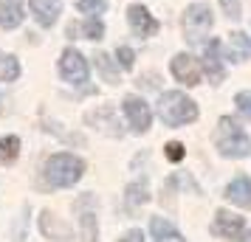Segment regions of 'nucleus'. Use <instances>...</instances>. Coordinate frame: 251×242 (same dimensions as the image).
Masks as SVG:
<instances>
[{
	"label": "nucleus",
	"instance_id": "nucleus-2",
	"mask_svg": "<svg viewBox=\"0 0 251 242\" xmlns=\"http://www.w3.org/2000/svg\"><path fill=\"white\" fill-rule=\"evenodd\" d=\"M215 147L223 158H246V155H251V138L231 115H223L217 121Z\"/></svg>",
	"mask_w": 251,
	"mask_h": 242
},
{
	"label": "nucleus",
	"instance_id": "nucleus-10",
	"mask_svg": "<svg viewBox=\"0 0 251 242\" xmlns=\"http://www.w3.org/2000/svg\"><path fill=\"white\" fill-rule=\"evenodd\" d=\"M172 76L178 82H183L186 88L201 85V68H198V62L189 54H178V57L172 59Z\"/></svg>",
	"mask_w": 251,
	"mask_h": 242
},
{
	"label": "nucleus",
	"instance_id": "nucleus-12",
	"mask_svg": "<svg viewBox=\"0 0 251 242\" xmlns=\"http://www.w3.org/2000/svg\"><path fill=\"white\" fill-rule=\"evenodd\" d=\"M23 3L25 0H0V28H17L23 23Z\"/></svg>",
	"mask_w": 251,
	"mask_h": 242
},
{
	"label": "nucleus",
	"instance_id": "nucleus-14",
	"mask_svg": "<svg viewBox=\"0 0 251 242\" xmlns=\"http://www.w3.org/2000/svg\"><path fill=\"white\" fill-rule=\"evenodd\" d=\"M150 231H152V240L155 242H186V237L172 225L170 220H164V217H152Z\"/></svg>",
	"mask_w": 251,
	"mask_h": 242
},
{
	"label": "nucleus",
	"instance_id": "nucleus-30",
	"mask_svg": "<svg viewBox=\"0 0 251 242\" xmlns=\"http://www.w3.org/2000/svg\"><path fill=\"white\" fill-rule=\"evenodd\" d=\"M243 242H251V234H249V237H246V240H243Z\"/></svg>",
	"mask_w": 251,
	"mask_h": 242
},
{
	"label": "nucleus",
	"instance_id": "nucleus-20",
	"mask_svg": "<svg viewBox=\"0 0 251 242\" xmlns=\"http://www.w3.org/2000/svg\"><path fill=\"white\" fill-rule=\"evenodd\" d=\"M17 76H20V62L12 54L0 51V82H14Z\"/></svg>",
	"mask_w": 251,
	"mask_h": 242
},
{
	"label": "nucleus",
	"instance_id": "nucleus-13",
	"mask_svg": "<svg viewBox=\"0 0 251 242\" xmlns=\"http://www.w3.org/2000/svg\"><path fill=\"white\" fill-rule=\"evenodd\" d=\"M226 200L240 208H251V177H237L226 186Z\"/></svg>",
	"mask_w": 251,
	"mask_h": 242
},
{
	"label": "nucleus",
	"instance_id": "nucleus-9",
	"mask_svg": "<svg viewBox=\"0 0 251 242\" xmlns=\"http://www.w3.org/2000/svg\"><path fill=\"white\" fill-rule=\"evenodd\" d=\"M127 20H130V28H133L136 37H152L158 31V20L144 6H130L127 9Z\"/></svg>",
	"mask_w": 251,
	"mask_h": 242
},
{
	"label": "nucleus",
	"instance_id": "nucleus-16",
	"mask_svg": "<svg viewBox=\"0 0 251 242\" xmlns=\"http://www.w3.org/2000/svg\"><path fill=\"white\" fill-rule=\"evenodd\" d=\"M40 228H43V234L51 237V240H68V237H71L68 225H62L59 217H57V214H51L48 208L43 211V217H40Z\"/></svg>",
	"mask_w": 251,
	"mask_h": 242
},
{
	"label": "nucleus",
	"instance_id": "nucleus-6",
	"mask_svg": "<svg viewBox=\"0 0 251 242\" xmlns=\"http://www.w3.org/2000/svg\"><path fill=\"white\" fill-rule=\"evenodd\" d=\"M212 231H215L217 237H223V240H243V234H246V220L237 217V214H231L226 208H220L215 214V222H212Z\"/></svg>",
	"mask_w": 251,
	"mask_h": 242
},
{
	"label": "nucleus",
	"instance_id": "nucleus-27",
	"mask_svg": "<svg viewBox=\"0 0 251 242\" xmlns=\"http://www.w3.org/2000/svg\"><path fill=\"white\" fill-rule=\"evenodd\" d=\"M76 9L85 14H96L104 9V0H76Z\"/></svg>",
	"mask_w": 251,
	"mask_h": 242
},
{
	"label": "nucleus",
	"instance_id": "nucleus-3",
	"mask_svg": "<svg viewBox=\"0 0 251 242\" xmlns=\"http://www.w3.org/2000/svg\"><path fill=\"white\" fill-rule=\"evenodd\" d=\"M158 115L167 127H183V124H192L198 121V104L181 90H170L161 93L158 99Z\"/></svg>",
	"mask_w": 251,
	"mask_h": 242
},
{
	"label": "nucleus",
	"instance_id": "nucleus-19",
	"mask_svg": "<svg viewBox=\"0 0 251 242\" xmlns=\"http://www.w3.org/2000/svg\"><path fill=\"white\" fill-rule=\"evenodd\" d=\"M76 211H82V214H79L82 242H96V234H99V225H96V214H93V211H85L79 203H76Z\"/></svg>",
	"mask_w": 251,
	"mask_h": 242
},
{
	"label": "nucleus",
	"instance_id": "nucleus-21",
	"mask_svg": "<svg viewBox=\"0 0 251 242\" xmlns=\"http://www.w3.org/2000/svg\"><path fill=\"white\" fill-rule=\"evenodd\" d=\"M125 200H127V206H130V208L144 206V203L150 200L147 183H130V186H127V192H125Z\"/></svg>",
	"mask_w": 251,
	"mask_h": 242
},
{
	"label": "nucleus",
	"instance_id": "nucleus-7",
	"mask_svg": "<svg viewBox=\"0 0 251 242\" xmlns=\"http://www.w3.org/2000/svg\"><path fill=\"white\" fill-rule=\"evenodd\" d=\"M125 115L127 121H130V127L136 130V132H147L150 130V121H152V113H150V107L144 99H138V96H125Z\"/></svg>",
	"mask_w": 251,
	"mask_h": 242
},
{
	"label": "nucleus",
	"instance_id": "nucleus-22",
	"mask_svg": "<svg viewBox=\"0 0 251 242\" xmlns=\"http://www.w3.org/2000/svg\"><path fill=\"white\" fill-rule=\"evenodd\" d=\"M96 68H99V73L104 76V82L119 85V68L113 65V59L107 57V54H96Z\"/></svg>",
	"mask_w": 251,
	"mask_h": 242
},
{
	"label": "nucleus",
	"instance_id": "nucleus-28",
	"mask_svg": "<svg viewBox=\"0 0 251 242\" xmlns=\"http://www.w3.org/2000/svg\"><path fill=\"white\" fill-rule=\"evenodd\" d=\"M223 3V9H226V14L231 17V20H237L240 17V0H220Z\"/></svg>",
	"mask_w": 251,
	"mask_h": 242
},
{
	"label": "nucleus",
	"instance_id": "nucleus-15",
	"mask_svg": "<svg viewBox=\"0 0 251 242\" xmlns=\"http://www.w3.org/2000/svg\"><path fill=\"white\" fill-rule=\"evenodd\" d=\"M220 43L212 40L209 45H206V54H203V65H206V73H209V79L215 82H223V65H220Z\"/></svg>",
	"mask_w": 251,
	"mask_h": 242
},
{
	"label": "nucleus",
	"instance_id": "nucleus-11",
	"mask_svg": "<svg viewBox=\"0 0 251 242\" xmlns=\"http://www.w3.org/2000/svg\"><path fill=\"white\" fill-rule=\"evenodd\" d=\"M28 6H31L34 20L40 25H46V28L57 23L59 12H62V0H28Z\"/></svg>",
	"mask_w": 251,
	"mask_h": 242
},
{
	"label": "nucleus",
	"instance_id": "nucleus-4",
	"mask_svg": "<svg viewBox=\"0 0 251 242\" xmlns=\"http://www.w3.org/2000/svg\"><path fill=\"white\" fill-rule=\"evenodd\" d=\"M212 23H215V17H212V9L206 3H192L183 12V34L189 37L192 43H198L212 28Z\"/></svg>",
	"mask_w": 251,
	"mask_h": 242
},
{
	"label": "nucleus",
	"instance_id": "nucleus-1",
	"mask_svg": "<svg viewBox=\"0 0 251 242\" xmlns=\"http://www.w3.org/2000/svg\"><path fill=\"white\" fill-rule=\"evenodd\" d=\"M82 172H85L82 158L71 155V152H57L43 166V180L51 189H68V186H74L82 177Z\"/></svg>",
	"mask_w": 251,
	"mask_h": 242
},
{
	"label": "nucleus",
	"instance_id": "nucleus-5",
	"mask_svg": "<svg viewBox=\"0 0 251 242\" xmlns=\"http://www.w3.org/2000/svg\"><path fill=\"white\" fill-rule=\"evenodd\" d=\"M59 73L65 82L82 85V82H88V62L79 51L68 48V51H62V59H59Z\"/></svg>",
	"mask_w": 251,
	"mask_h": 242
},
{
	"label": "nucleus",
	"instance_id": "nucleus-23",
	"mask_svg": "<svg viewBox=\"0 0 251 242\" xmlns=\"http://www.w3.org/2000/svg\"><path fill=\"white\" fill-rule=\"evenodd\" d=\"M20 155V138L17 135H6V138H0V161H14Z\"/></svg>",
	"mask_w": 251,
	"mask_h": 242
},
{
	"label": "nucleus",
	"instance_id": "nucleus-8",
	"mask_svg": "<svg viewBox=\"0 0 251 242\" xmlns=\"http://www.w3.org/2000/svg\"><path fill=\"white\" fill-rule=\"evenodd\" d=\"M85 121H88L93 130L110 135V138H122V127H119V121H116L113 107H96V110H91V113L85 115Z\"/></svg>",
	"mask_w": 251,
	"mask_h": 242
},
{
	"label": "nucleus",
	"instance_id": "nucleus-25",
	"mask_svg": "<svg viewBox=\"0 0 251 242\" xmlns=\"http://www.w3.org/2000/svg\"><path fill=\"white\" fill-rule=\"evenodd\" d=\"M234 104H237L240 113H243V115L251 121V90H240L237 96H234Z\"/></svg>",
	"mask_w": 251,
	"mask_h": 242
},
{
	"label": "nucleus",
	"instance_id": "nucleus-29",
	"mask_svg": "<svg viewBox=\"0 0 251 242\" xmlns=\"http://www.w3.org/2000/svg\"><path fill=\"white\" fill-rule=\"evenodd\" d=\"M119 242H144V234H141L138 228H133V231H127V234H125Z\"/></svg>",
	"mask_w": 251,
	"mask_h": 242
},
{
	"label": "nucleus",
	"instance_id": "nucleus-18",
	"mask_svg": "<svg viewBox=\"0 0 251 242\" xmlns=\"http://www.w3.org/2000/svg\"><path fill=\"white\" fill-rule=\"evenodd\" d=\"M76 34H82L85 40H102L104 25H102V20L88 17V20H85V25H74V23L68 25V37H76Z\"/></svg>",
	"mask_w": 251,
	"mask_h": 242
},
{
	"label": "nucleus",
	"instance_id": "nucleus-26",
	"mask_svg": "<svg viewBox=\"0 0 251 242\" xmlns=\"http://www.w3.org/2000/svg\"><path fill=\"white\" fill-rule=\"evenodd\" d=\"M116 59H119V62H122V68H133V65H136V51H133V48H119V51H116Z\"/></svg>",
	"mask_w": 251,
	"mask_h": 242
},
{
	"label": "nucleus",
	"instance_id": "nucleus-17",
	"mask_svg": "<svg viewBox=\"0 0 251 242\" xmlns=\"http://www.w3.org/2000/svg\"><path fill=\"white\" fill-rule=\"evenodd\" d=\"M228 54H231V59H237V62L251 59V40L243 31H231L228 34Z\"/></svg>",
	"mask_w": 251,
	"mask_h": 242
},
{
	"label": "nucleus",
	"instance_id": "nucleus-24",
	"mask_svg": "<svg viewBox=\"0 0 251 242\" xmlns=\"http://www.w3.org/2000/svg\"><path fill=\"white\" fill-rule=\"evenodd\" d=\"M164 155H167V161L178 163V161H183V155H186V150H183V144H178V141H170V144L164 147Z\"/></svg>",
	"mask_w": 251,
	"mask_h": 242
}]
</instances>
